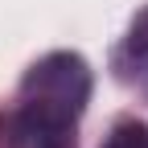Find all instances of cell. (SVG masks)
I'll return each mask as SVG.
<instances>
[{"mask_svg":"<svg viewBox=\"0 0 148 148\" xmlns=\"http://www.w3.org/2000/svg\"><path fill=\"white\" fill-rule=\"evenodd\" d=\"M103 148H148V127L136 119H123L111 127V136L103 140Z\"/></svg>","mask_w":148,"mask_h":148,"instance_id":"obj_4","label":"cell"},{"mask_svg":"<svg viewBox=\"0 0 148 148\" xmlns=\"http://www.w3.org/2000/svg\"><path fill=\"white\" fill-rule=\"evenodd\" d=\"M0 148H78L74 123L16 103L0 115Z\"/></svg>","mask_w":148,"mask_h":148,"instance_id":"obj_2","label":"cell"},{"mask_svg":"<svg viewBox=\"0 0 148 148\" xmlns=\"http://www.w3.org/2000/svg\"><path fill=\"white\" fill-rule=\"evenodd\" d=\"M21 103L45 115H58L66 123H78V115L90 103V66L82 53H45L41 62H33L21 78Z\"/></svg>","mask_w":148,"mask_h":148,"instance_id":"obj_1","label":"cell"},{"mask_svg":"<svg viewBox=\"0 0 148 148\" xmlns=\"http://www.w3.org/2000/svg\"><path fill=\"white\" fill-rule=\"evenodd\" d=\"M123 62H127V66L148 70V8L132 21V29H127V41H123Z\"/></svg>","mask_w":148,"mask_h":148,"instance_id":"obj_3","label":"cell"}]
</instances>
